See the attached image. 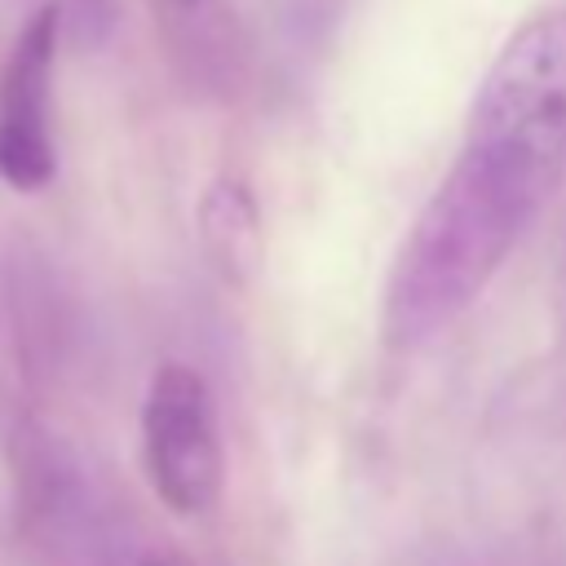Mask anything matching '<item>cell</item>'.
I'll use <instances>...</instances> for the list:
<instances>
[{"mask_svg": "<svg viewBox=\"0 0 566 566\" xmlns=\"http://www.w3.org/2000/svg\"><path fill=\"white\" fill-rule=\"evenodd\" d=\"M62 13V35L75 44H102L115 27V4L111 0H49Z\"/></svg>", "mask_w": 566, "mask_h": 566, "instance_id": "cell-6", "label": "cell"}, {"mask_svg": "<svg viewBox=\"0 0 566 566\" xmlns=\"http://www.w3.org/2000/svg\"><path fill=\"white\" fill-rule=\"evenodd\" d=\"M142 469L177 517H203L226 491V447L208 380L190 363H164L142 402Z\"/></svg>", "mask_w": 566, "mask_h": 566, "instance_id": "cell-2", "label": "cell"}, {"mask_svg": "<svg viewBox=\"0 0 566 566\" xmlns=\"http://www.w3.org/2000/svg\"><path fill=\"white\" fill-rule=\"evenodd\" d=\"M199 234L226 283H248L261 265V217L256 199L239 177H217L199 203Z\"/></svg>", "mask_w": 566, "mask_h": 566, "instance_id": "cell-4", "label": "cell"}, {"mask_svg": "<svg viewBox=\"0 0 566 566\" xmlns=\"http://www.w3.org/2000/svg\"><path fill=\"white\" fill-rule=\"evenodd\" d=\"M181 4H195V0H181Z\"/></svg>", "mask_w": 566, "mask_h": 566, "instance_id": "cell-7", "label": "cell"}, {"mask_svg": "<svg viewBox=\"0 0 566 566\" xmlns=\"http://www.w3.org/2000/svg\"><path fill=\"white\" fill-rule=\"evenodd\" d=\"M566 177V9L531 13L491 57L447 177L402 234L380 305L394 354L447 332L504 270Z\"/></svg>", "mask_w": 566, "mask_h": 566, "instance_id": "cell-1", "label": "cell"}, {"mask_svg": "<svg viewBox=\"0 0 566 566\" xmlns=\"http://www.w3.org/2000/svg\"><path fill=\"white\" fill-rule=\"evenodd\" d=\"M336 18H340V0H283L279 27L301 49V44H318L323 35H332Z\"/></svg>", "mask_w": 566, "mask_h": 566, "instance_id": "cell-5", "label": "cell"}, {"mask_svg": "<svg viewBox=\"0 0 566 566\" xmlns=\"http://www.w3.org/2000/svg\"><path fill=\"white\" fill-rule=\"evenodd\" d=\"M57 40L62 13L57 4H40L18 31L0 71V181L13 190H40L57 172V146L49 124Z\"/></svg>", "mask_w": 566, "mask_h": 566, "instance_id": "cell-3", "label": "cell"}]
</instances>
